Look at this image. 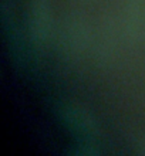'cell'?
<instances>
[{
  "label": "cell",
  "instance_id": "6da1fadb",
  "mask_svg": "<svg viewBox=\"0 0 145 156\" xmlns=\"http://www.w3.org/2000/svg\"><path fill=\"white\" fill-rule=\"evenodd\" d=\"M90 45V27L80 14H70L61 27L60 51L67 62L75 64L83 60Z\"/></svg>",
  "mask_w": 145,
  "mask_h": 156
},
{
  "label": "cell",
  "instance_id": "7a4b0ae2",
  "mask_svg": "<svg viewBox=\"0 0 145 156\" xmlns=\"http://www.w3.org/2000/svg\"><path fill=\"white\" fill-rule=\"evenodd\" d=\"M60 115L63 122L78 136L80 144L87 146L90 153H94L92 146H96L98 138V123L90 109L77 102H66L60 108Z\"/></svg>",
  "mask_w": 145,
  "mask_h": 156
},
{
  "label": "cell",
  "instance_id": "3957f363",
  "mask_svg": "<svg viewBox=\"0 0 145 156\" xmlns=\"http://www.w3.org/2000/svg\"><path fill=\"white\" fill-rule=\"evenodd\" d=\"M53 9L50 0H30L27 34L34 48L43 50L53 37Z\"/></svg>",
  "mask_w": 145,
  "mask_h": 156
},
{
  "label": "cell",
  "instance_id": "277c9868",
  "mask_svg": "<svg viewBox=\"0 0 145 156\" xmlns=\"http://www.w3.org/2000/svg\"><path fill=\"white\" fill-rule=\"evenodd\" d=\"M121 21L131 43H145V0H124Z\"/></svg>",
  "mask_w": 145,
  "mask_h": 156
},
{
  "label": "cell",
  "instance_id": "5b68a950",
  "mask_svg": "<svg viewBox=\"0 0 145 156\" xmlns=\"http://www.w3.org/2000/svg\"><path fill=\"white\" fill-rule=\"evenodd\" d=\"M135 151H137L140 155L145 156V136H141L135 140Z\"/></svg>",
  "mask_w": 145,
  "mask_h": 156
}]
</instances>
